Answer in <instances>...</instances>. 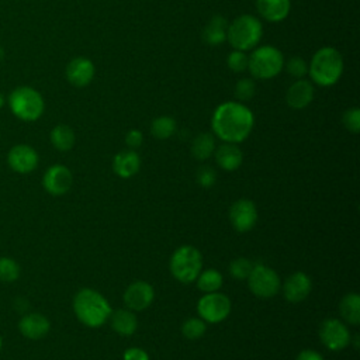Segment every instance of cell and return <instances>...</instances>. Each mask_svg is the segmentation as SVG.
<instances>
[{
  "label": "cell",
  "mask_w": 360,
  "mask_h": 360,
  "mask_svg": "<svg viewBox=\"0 0 360 360\" xmlns=\"http://www.w3.org/2000/svg\"><path fill=\"white\" fill-rule=\"evenodd\" d=\"M252 269H253V263L246 257H238L232 260L229 264V273L236 280H246Z\"/></svg>",
  "instance_id": "obj_31"
},
{
  "label": "cell",
  "mask_w": 360,
  "mask_h": 360,
  "mask_svg": "<svg viewBox=\"0 0 360 360\" xmlns=\"http://www.w3.org/2000/svg\"><path fill=\"white\" fill-rule=\"evenodd\" d=\"M295 360H323V357L318 352L307 349V350L300 352V354L297 356Z\"/></svg>",
  "instance_id": "obj_39"
},
{
  "label": "cell",
  "mask_w": 360,
  "mask_h": 360,
  "mask_svg": "<svg viewBox=\"0 0 360 360\" xmlns=\"http://www.w3.org/2000/svg\"><path fill=\"white\" fill-rule=\"evenodd\" d=\"M215 180H217V173L211 166H201L197 170V183L201 187L208 188V187L214 186Z\"/></svg>",
  "instance_id": "obj_36"
},
{
  "label": "cell",
  "mask_w": 360,
  "mask_h": 360,
  "mask_svg": "<svg viewBox=\"0 0 360 360\" xmlns=\"http://www.w3.org/2000/svg\"><path fill=\"white\" fill-rule=\"evenodd\" d=\"M49 139L55 149H58L60 152H68L73 148L76 136H75L73 129L69 125L59 124L52 128Z\"/></svg>",
  "instance_id": "obj_25"
},
{
  "label": "cell",
  "mask_w": 360,
  "mask_h": 360,
  "mask_svg": "<svg viewBox=\"0 0 360 360\" xmlns=\"http://www.w3.org/2000/svg\"><path fill=\"white\" fill-rule=\"evenodd\" d=\"M229 221L235 231L248 232L257 222V210L253 201L240 198L235 201L229 208Z\"/></svg>",
  "instance_id": "obj_13"
},
{
  "label": "cell",
  "mask_w": 360,
  "mask_h": 360,
  "mask_svg": "<svg viewBox=\"0 0 360 360\" xmlns=\"http://www.w3.org/2000/svg\"><path fill=\"white\" fill-rule=\"evenodd\" d=\"M195 280H197L198 290L204 291L205 294L218 291L222 287V283H224L222 274L215 269H208V270H204V271L201 270V273L198 274V277Z\"/></svg>",
  "instance_id": "obj_27"
},
{
  "label": "cell",
  "mask_w": 360,
  "mask_h": 360,
  "mask_svg": "<svg viewBox=\"0 0 360 360\" xmlns=\"http://www.w3.org/2000/svg\"><path fill=\"white\" fill-rule=\"evenodd\" d=\"M170 273L180 283L194 281L202 270V256L194 246L184 245L177 248L170 257Z\"/></svg>",
  "instance_id": "obj_6"
},
{
  "label": "cell",
  "mask_w": 360,
  "mask_h": 360,
  "mask_svg": "<svg viewBox=\"0 0 360 360\" xmlns=\"http://www.w3.org/2000/svg\"><path fill=\"white\" fill-rule=\"evenodd\" d=\"M207 325L201 318H187L181 325V333L190 340L200 339L205 333Z\"/></svg>",
  "instance_id": "obj_29"
},
{
  "label": "cell",
  "mask_w": 360,
  "mask_h": 360,
  "mask_svg": "<svg viewBox=\"0 0 360 360\" xmlns=\"http://www.w3.org/2000/svg\"><path fill=\"white\" fill-rule=\"evenodd\" d=\"M340 316L349 325L360 323V295L357 292L346 294L339 302Z\"/></svg>",
  "instance_id": "obj_24"
},
{
  "label": "cell",
  "mask_w": 360,
  "mask_h": 360,
  "mask_svg": "<svg viewBox=\"0 0 360 360\" xmlns=\"http://www.w3.org/2000/svg\"><path fill=\"white\" fill-rule=\"evenodd\" d=\"M312 288V281L304 271H295L290 274L283 284V295L288 302L304 301Z\"/></svg>",
  "instance_id": "obj_15"
},
{
  "label": "cell",
  "mask_w": 360,
  "mask_h": 360,
  "mask_svg": "<svg viewBox=\"0 0 360 360\" xmlns=\"http://www.w3.org/2000/svg\"><path fill=\"white\" fill-rule=\"evenodd\" d=\"M255 117L252 111L239 101L219 104L211 118L214 134L224 142L239 143L252 132Z\"/></svg>",
  "instance_id": "obj_1"
},
{
  "label": "cell",
  "mask_w": 360,
  "mask_h": 360,
  "mask_svg": "<svg viewBox=\"0 0 360 360\" xmlns=\"http://www.w3.org/2000/svg\"><path fill=\"white\" fill-rule=\"evenodd\" d=\"M319 339L329 350L338 352L352 342V335L345 322L338 318H328L319 326Z\"/></svg>",
  "instance_id": "obj_10"
},
{
  "label": "cell",
  "mask_w": 360,
  "mask_h": 360,
  "mask_svg": "<svg viewBox=\"0 0 360 360\" xmlns=\"http://www.w3.org/2000/svg\"><path fill=\"white\" fill-rule=\"evenodd\" d=\"M51 329L49 319L39 312H30L20 318L18 321V330L20 333L31 340L42 339L48 335Z\"/></svg>",
  "instance_id": "obj_16"
},
{
  "label": "cell",
  "mask_w": 360,
  "mask_h": 360,
  "mask_svg": "<svg viewBox=\"0 0 360 360\" xmlns=\"http://www.w3.org/2000/svg\"><path fill=\"white\" fill-rule=\"evenodd\" d=\"M8 107L11 112L21 121H37L45 110V103L39 91L30 86L15 87L8 96Z\"/></svg>",
  "instance_id": "obj_4"
},
{
  "label": "cell",
  "mask_w": 360,
  "mask_h": 360,
  "mask_svg": "<svg viewBox=\"0 0 360 360\" xmlns=\"http://www.w3.org/2000/svg\"><path fill=\"white\" fill-rule=\"evenodd\" d=\"M73 311L76 318L89 328L101 326L112 312L104 295L91 288H82L75 294Z\"/></svg>",
  "instance_id": "obj_2"
},
{
  "label": "cell",
  "mask_w": 360,
  "mask_h": 360,
  "mask_svg": "<svg viewBox=\"0 0 360 360\" xmlns=\"http://www.w3.org/2000/svg\"><path fill=\"white\" fill-rule=\"evenodd\" d=\"M246 280L250 291L259 298H271L281 288L278 274L264 264H253V269Z\"/></svg>",
  "instance_id": "obj_8"
},
{
  "label": "cell",
  "mask_w": 360,
  "mask_h": 360,
  "mask_svg": "<svg viewBox=\"0 0 360 360\" xmlns=\"http://www.w3.org/2000/svg\"><path fill=\"white\" fill-rule=\"evenodd\" d=\"M256 7L264 20L278 22L288 15L291 3L290 0H256Z\"/></svg>",
  "instance_id": "obj_21"
},
{
  "label": "cell",
  "mask_w": 360,
  "mask_h": 360,
  "mask_svg": "<svg viewBox=\"0 0 360 360\" xmlns=\"http://www.w3.org/2000/svg\"><path fill=\"white\" fill-rule=\"evenodd\" d=\"M343 72V59L338 49L332 46L321 48L315 52L308 65V73L319 86H332L335 84Z\"/></svg>",
  "instance_id": "obj_3"
},
{
  "label": "cell",
  "mask_w": 360,
  "mask_h": 360,
  "mask_svg": "<svg viewBox=\"0 0 360 360\" xmlns=\"http://www.w3.org/2000/svg\"><path fill=\"white\" fill-rule=\"evenodd\" d=\"M73 183L72 172L63 165H52L46 169L42 176V186L46 193L51 195H63L66 194Z\"/></svg>",
  "instance_id": "obj_12"
},
{
  "label": "cell",
  "mask_w": 360,
  "mask_h": 360,
  "mask_svg": "<svg viewBox=\"0 0 360 360\" xmlns=\"http://www.w3.org/2000/svg\"><path fill=\"white\" fill-rule=\"evenodd\" d=\"M108 319L111 321V328L120 336H131L138 328L136 315L131 309H115L114 312H111Z\"/></svg>",
  "instance_id": "obj_22"
},
{
  "label": "cell",
  "mask_w": 360,
  "mask_h": 360,
  "mask_svg": "<svg viewBox=\"0 0 360 360\" xmlns=\"http://www.w3.org/2000/svg\"><path fill=\"white\" fill-rule=\"evenodd\" d=\"M125 142L131 149H136L142 145L143 142V135L139 129H131L125 135Z\"/></svg>",
  "instance_id": "obj_37"
},
{
  "label": "cell",
  "mask_w": 360,
  "mask_h": 360,
  "mask_svg": "<svg viewBox=\"0 0 360 360\" xmlns=\"http://www.w3.org/2000/svg\"><path fill=\"white\" fill-rule=\"evenodd\" d=\"M20 277V264L7 256L0 257V281L13 283Z\"/></svg>",
  "instance_id": "obj_30"
},
{
  "label": "cell",
  "mask_w": 360,
  "mask_h": 360,
  "mask_svg": "<svg viewBox=\"0 0 360 360\" xmlns=\"http://www.w3.org/2000/svg\"><path fill=\"white\" fill-rule=\"evenodd\" d=\"M3 55H4V51H3V48L0 46V60L3 59Z\"/></svg>",
  "instance_id": "obj_42"
},
{
  "label": "cell",
  "mask_w": 360,
  "mask_h": 360,
  "mask_svg": "<svg viewBox=\"0 0 360 360\" xmlns=\"http://www.w3.org/2000/svg\"><path fill=\"white\" fill-rule=\"evenodd\" d=\"M342 122L347 131L357 134L360 131V110L357 107L346 110L343 112Z\"/></svg>",
  "instance_id": "obj_35"
},
{
  "label": "cell",
  "mask_w": 360,
  "mask_h": 360,
  "mask_svg": "<svg viewBox=\"0 0 360 360\" xmlns=\"http://www.w3.org/2000/svg\"><path fill=\"white\" fill-rule=\"evenodd\" d=\"M285 69H287L288 75H291L292 77H297V79H301L308 73V65L300 56H291L285 63Z\"/></svg>",
  "instance_id": "obj_34"
},
{
  "label": "cell",
  "mask_w": 360,
  "mask_h": 360,
  "mask_svg": "<svg viewBox=\"0 0 360 360\" xmlns=\"http://www.w3.org/2000/svg\"><path fill=\"white\" fill-rule=\"evenodd\" d=\"M248 62H249V56L245 53V51H238V49L231 52L226 59L228 68L235 73L245 72L248 69Z\"/></svg>",
  "instance_id": "obj_33"
},
{
  "label": "cell",
  "mask_w": 360,
  "mask_h": 360,
  "mask_svg": "<svg viewBox=\"0 0 360 360\" xmlns=\"http://www.w3.org/2000/svg\"><path fill=\"white\" fill-rule=\"evenodd\" d=\"M155 298L153 287L146 281H134L124 291L122 300L128 309L138 312L146 309Z\"/></svg>",
  "instance_id": "obj_14"
},
{
  "label": "cell",
  "mask_w": 360,
  "mask_h": 360,
  "mask_svg": "<svg viewBox=\"0 0 360 360\" xmlns=\"http://www.w3.org/2000/svg\"><path fill=\"white\" fill-rule=\"evenodd\" d=\"M262 32V22L250 14H243L228 25L226 39L235 49L248 51L259 44Z\"/></svg>",
  "instance_id": "obj_5"
},
{
  "label": "cell",
  "mask_w": 360,
  "mask_h": 360,
  "mask_svg": "<svg viewBox=\"0 0 360 360\" xmlns=\"http://www.w3.org/2000/svg\"><path fill=\"white\" fill-rule=\"evenodd\" d=\"M124 360H149V354L141 347H129L124 352Z\"/></svg>",
  "instance_id": "obj_38"
},
{
  "label": "cell",
  "mask_w": 360,
  "mask_h": 360,
  "mask_svg": "<svg viewBox=\"0 0 360 360\" xmlns=\"http://www.w3.org/2000/svg\"><path fill=\"white\" fill-rule=\"evenodd\" d=\"M353 345H354V347H356V349H359V335H356V336H354Z\"/></svg>",
  "instance_id": "obj_40"
},
{
  "label": "cell",
  "mask_w": 360,
  "mask_h": 360,
  "mask_svg": "<svg viewBox=\"0 0 360 360\" xmlns=\"http://www.w3.org/2000/svg\"><path fill=\"white\" fill-rule=\"evenodd\" d=\"M1 349H3V338L0 335V352H1Z\"/></svg>",
  "instance_id": "obj_43"
},
{
  "label": "cell",
  "mask_w": 360,
  "mask_h": 360,
  "mask_svg": "<svg viewBox=\"0 0 360 360\" xmlns=\"http://www.w3.org/2000/svg\"><path fill=\"white\" fill-rule=\"evenodd\" d=\"M314 86L311 82L300 79L294 82L287 93H285V101L287 104L294 110H301L309 105V103L314 98Z\"/></svg>",
  "instance_id": "obj_18"
},
{
  "label": "cell",
  "mask_w": 360,
  "mask_h": 360,
  "mask_svg": "<svg viewBox=\"0 0 360 360\" xmlns=\"http://www.w3.org/2000/svg\"><path fill=\"white\" fill-rule=\"evenodd\" d=\"M141 158L134 149L121 150L112 159V170L122 179H129L139 172Z\"/></svg>",
  "instance_id": "obj_19"
},
{
  "label": "cell",
  "mask_w": 360,
  "mask_h": 360,
  "mask_svg": "<svg viewBox=\"0 0 360 360\" xmlns=\"http://www.w3.org/2000/svg\"><path fill=\"white\" fill-rule=\"evenodd\" d=\"M228 21L222 15H214L202 30V39L211 46L221 45L226 39Z\"/></svg>",
  "instance_id": "obj_23"
},
{
  "label": "cell",
  "mask_w": 360,
  "mask_h": 360,
  "mask_svg": "<svg viewBox=\"0 0 360 360\" xmlns=\"http://www.w3.org/2000/svg\"><path fill=\"white\" fill-rule=\"evenodd\" d=\"M215 160L221 169L233 172L242 165L243 155L236 143L225 142L215 150Z\"/></svg>",
  "instance_id": "obj_20"
},
{
  "label": "cell",
  "mask_w": 360,
  "mask_h": 360,
  "mask_svg": "<svg viewBox=\"0 0 360 360\" xmlns=\"http://www.w3.org/2000/svg\"><path fill=\"white\" fill-rule=\"evenodd\" d=\"M176 128H177L176 121L172 117L162 115L152 121L150 132L158 139H167L176 132Z\"/></svg>",
  "instance_id": "obj_28"
},
{
  "label": "cell",
  "mask_w": 360,
  "mask_h": 360,
  "mask_svg": "<svg viewBox=\"0 0 360 360\" xmlns=\"http://www.w3.org/2000/svg\"><path fill=\"white\" fill-rule=\"evenodd\" d=\"M66 79L75 87L87 86L94 77V65L84 56H76L66 65Z\"/></svg>",
  "instance_id": "obj_17"
},
{
  "label": "cell",
  "mask_w": 360,
  "mask_h": 360,
  "mask_svg": "<svg viewBox=\"0 0 360 360\" xmlns=\"http://www.w3.org/2000/svg\"><path fill=\"white\" fill-rule=\"evenodd\" d=\"M3 105H4V97H3V94L0 93V110L3 108Z\"/></svg>",
  "instance_id": "obj_41"
},
{
  "label": "cell",
  "mask_w": 360,
  "mask_h": 360,
  "mask_svg": "<svg viewBox=\"0 0 360 360\" xmlns=\"http://www.w3.org/2000/svg\"><path fill=\"white\" fill-rule=\"evenodd\" d=\"M215 150V139L210 132L198 134L191 142V155L197 160L208 159Z\"/></svg>",
  "instance_id": "obj_26"
},
{
  "label": "cell",
  "mask_w": 360,
  "mask_h": 360,
  "mask_svg": "<svg viewBox=\"0 0 360 360\" xmlns=\"http://www.w3.org/2000/svg\"><path fill=\"white\" fill-rule=\"evenodd\" d=\"M197 312L205 323H219L231 312V301L225 294L218 291L207 292L197 302Z\"/></svg>",
  "instance_id": "obj_9"
},
{
  "label": "cell",
  "mask_w": 360,
  "mask_h": 360,
  "mask_svg": "<svg viewBox=\"0 0 360 360\" xmlns=\"http://www.w3.org/2000/svg\"><path fill=\"white\" fill-rule=\"evenodd\" d=\"M255 93H256V84L253 79H248V77L238 80L233 89V94L239 100V103L249 101L255 96Z\"/></svg>",
  "instance_id": "obj_32"
},
{
  "label": "cell",
  "mask_w": 360,
  "mask_h": 360,
  "mask_svg": "<svg viewBox=\"0 0 360 360\" xmlns=\"http://www.w3.org/2000/svg\"><path fill=\"white\" fill-rule=\"evenodd\" d=\"M38 163L39 156L37 150L27 143L14 145L7 153V165L13 172L20 174H28L34 172Z\"/></svg>",
  "instance_id": "obj_11"
},
{
  "label": "cell",
  "mask_w": 360,
  "mask_h": 360,
  "mask_svg": "<svg viewBox=\"0 0 360 360\" xmlns=\"http://www.w3.org/2000/svg\"><path fill=\"white\" fill-rule=\"evenodd\" d=\"M284 66V58L280 49L271 45L257 48L248 62V69L256 79H271L277 76Z\"/></svg>",
  "instance_id": "obj_7"
}]
</instances>
